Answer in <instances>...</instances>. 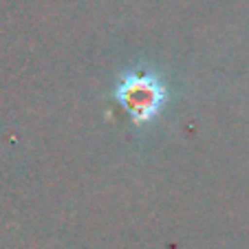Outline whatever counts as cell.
I'll return each mask as SVG.
<instances>
[{
	"label": "cell",
	"instance_id": "1",
	"mask_svg": "<svg viewBox=\"0 0 249 249\" xmlns=\"http://www.w3.org/2000/svg\"><path fill=\"white\" fill-rule=\"evenodd\" d=\"M115 95H117L119 104L130 113L135 124L152 122L168 97L159 75L146 73V71H128Z\"/></svg>",
	"mask_w": 249,
	"mask_h": 249
}]
</instances>
